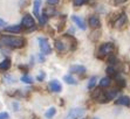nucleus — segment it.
<instances>
[{
    "label": "nucleus",
    "mask_w": 130,
    "mask_h": 119,
    "mask_svg": "<svg viewBox=\"0 0 130 119\" xmlns=\"http://www.w3.org/2000/svg\"><path fill=\"white\" fill-rule=\"evenodd\" d=\"M21 82L29 84V83H32V82H33V80H32V77H30V76H28V75H24V76L21 77Z\"/></svg>",
    "instance_id": "21"
},
{
    "label": "nucleus",
    "mask_w": 130,
    "mask_h": 119,
    "mask_svg": "<svg viewBox=\"0 0 130 119\" xmlns=\"http://www.w3.org/2000/svg\"><path fill=\"white\" fill-rule=\"evenodd\" d=\"M116 104L118 105H124V106H129L130 105V98L128 96H122L116 101Z\"/></svg>",
    "instance_id": "12"
},
{
    "label": "nucleus",
    "mask_w": 130,
    "mask_h": 119,
    "mask_svg": "<svg viewBox=\"0 0 130 119\" xmlns=\"http://www.w3.org/2000/svg\"><path fill=\"white\" fill-rule=\"evenodd\" d=\"M0 43L11 48H21L25 45V40L22 37H18V36L3 35L0 36Z\"/></svg>",
    "instance_id": "1"
},
{
    "label": "nucleus",
    "mask_w": 130,
    "mask_h": 119,
    "mask_svg": "<svg viewBox=\"0 0 130 119\" xmlns=\"http://www.w3.org/2000/svg\"><path fill=\"white\" fill-rule=\"evenodd\" d=\"M110 84V78L109 77H103L102 80L100 81V86L101 88H107Z\"/></svg>",
    "instance_id": "17"
},
{
    "label": "nucleus",
    "mask_w": 130,
    "mask_h": 119,
    "mask_svg": "<svg viewBox=\"0 0 130 119\" xmlns=\"http://www.w3.org/2000/svg\"><path fill=\"white\" fill-rule=\"evenodd\" d=\"M89 26L91 27V28H99V27L101 26V21L100 19L97 18V16H90L89 18Z\"/></svg>",
    "instance_id": "9"
},
{
    "label": "nucleus",
    "mask_w": 130,
    "mask_h": 119,
    "mask_svg": "<svg viewBox=\"0 0 130 119\" xmlns=\"http://www.w3.org/2000/svg\"><path fill=\"white\" fill-rule=\"evenodd\" d=\"M55 48H56V50L60 51V53H63V51L68 50V47H67V45L62 40H56V41H55Z\"/></svg>",
    "instance_id": "7"
},
{
    "label": "nucleus",
    "mask_w": 130,
    "mask_h": 119,
    "mask_svg": "<svg viewBox=\"0 0 130 119\" xmlns=\"http://www.w3.org/2000/svg\"><path fill=\"white\" fill-rule=\"evenodd\" d=\"M45 77H46V75L43 74L42 71H41V72H40V75H39V76H38V80H39V81H42Z\"/></svg>",
    "instance_id": "27"
},
{
    "label": "nucleus",
    "mask_w": 130,
    "mask_h": 119,
    "mask_svg": "<svg viewBox=\"0 0 130 119\" xmlns=\"http://www.w3.org/2000/svg\"><path fill=\"white\" fill-rule=\"evenodd\" d=\"M22 26H25L26 28H33L35 26V22H34V19L30 16L29 14H26L22 18Z\"/></svg>",
    "instance_id": "6"
},
{
    "label": "nucleus",
    "mask_w": 130,
    "mask_h": 119,
    "mask_svg": "<svg viewBox=\"0 0 130 119\" xmlns=\"http://www.w3.org/2000/svg\"><path fill=\"white\" fill-rule=\"evenodd\" d=\"M6 32H12V33H20L21 32V26L20 25H12V26L5 27Z\"/></svg>",
    "instance_id": "13"
},
{
    "label": "nucleus",
    "mask_w": 130,
    "mask_h": 119,
    "mask_svg": "<svg viewBox=\"0 0 130 119\" xmlns=\"http://www.w3.org/2000/svg\"><path fill=\"white\" fill-rule=\"evenodd\" d=\"M5 25H6V24H5V21H4V20H1V19H0V27L5 26Z\"/></svg>",
    "instance_id": "29"
},
{
    "label": "nucleus",
    "mask_w": 130,
    "mask_h": 119,
    "mask_svg": "<svg viewBox=\"0 0 130 119\" xmlns=\"http://www.w3.org/2000/svg\"><path fill=\"white\" fill-rule=\"evenodd\" d=\"M69 71L72 74H83L86 71V68L83 66H72L69 68Z\"/></svg>",
    "instance_id": "10"
},
{
    "label": "nucleus",
    "mask_w": 130,
    "mask_h": 119,
    "mask_svg": "<svg viewBox=\"0 0 130 119\" xmlns=\"http://www.w3.org/2000/svg\"><path fill=\"white\" fill-rule=\"evenodd\" d=\"M124 1H127V0H115V4H116V5H118V4L124 3Z\"/></svg>",
    "instance_id": "28"
},
{
    "label": "nucleus",
    "mask_w": 130,
    "mask_h": 119,
    "mask_svg": "<svg viewBox=\"0 0 130 119\" xmlns=\"http://www.w3.org/2000/svg\"><path fill=\"white\" fill-rule=\"evenodd\" d=\"M11 67V61L8 58H5L3 62L0 63V70H7Z\"/></svg>",
    "instance_id": "16"
},
{
    "label": "nucleus",
    "mask_w": 130,
    "mask_h": 119,
    "mask_svg": "<svg viewBox=\"0 0 130 119\" xmlns=\"http://www.w3.org/2000/svg\"><path fill=\"white\" fill-rule=\"evenodd\" d=\"M8 113L6 112H3V113H0V119H8Z\"/></svg>",
    "instance_id": "25"
},
{
    "label": "nucleus",
    "mask_w": 130,
    "mask_h": 119,
    "mask_svg": "<svg viewBox=\"0 0 130 119\" xmlns=\"http://www.w3.org/2000/svg\"><path fill=\"white\" fill-rule=\"evenodd\" d=\"M38 42H39V47H40L41 53L45 54V55L51 54L52 48H51V46H49V43H48V40L46 39V37H39V39H38Z\"/></svg>",
    "instance_id": "2"
},
{
    "label": "nucleus",
    "mask_w": 130,
    "mask_h": 119,
    "mask_svg": "<svg viewBox=\"0 0 130 119\" xmlns=\"http://www.w3.org/2000/svg\"><path fill=\"white\" fill-rule=\"evenodd\" d=\"M48 89H49V91H52V92H60L61 90H62V86H61L59 81L54 80V81H51V82H49Z\"/></svg>",
    "instance_id": "4"
},
{
    "label": "nucleus",
    "mask_w": 130,
    "mask_h": 119,
    "mask_svg": "<svg viewBox=\"0 0 130 119\" xmlns=\"http://www.w3.org/2000/svg\"><path fill=\"white\" fill-rule=\"evenodd\" d=\"M63 81L68 84H76V81L74 77H72V75H66L63 77Z\"/></svg>",
    "instance_id": "19"
},
{
    "label": "nucleus",
    "mask_w": 130,
    "mask_h": 119,
    "mask_svg": "<svg viewBox=\"0 0 130 119\" xmlns=\"http://www.w3.org/2000/svg\"><path fill=\"white\" fill-rule=\"evenodd\" d=\"M88 3V0H74V5L75 6H82Z\"/></svg>",
    "instance_id": "23"
},
{
    "label": "nucleus",
    "mask_w": 130,
    "mask_h": 119,
    "mask_svg": "<svg viewBox=\"0 0 130 119\" xmlns=\"http://www.w3.org/2000/svg\"><path fill=\"white\" fill-rule=\"evenodd\" d=\"M85 113H86V111H85V109H82V107L72 109V110L68 112V114L66 116V119H79V118H81Z\"/></svg>",
    "instance_id": "3"
},
{
    "label": "nucleus",
    "mask_w": 130,
    "mask_h": 119,
    "mask_svg": "<svg viewBox=\"0 0 130 119\" xmlns=\"http://www.w3.org/2000/svg\"><path fill=\"white\" fill-rule=\"evenodd\" d=\"M116 95H117V90L116 89H111V90H109V91H107L106 92L107 101H111V99H114L116 97Z\"/></svg>",
    "instance_id": "14"
},
{
    "label": "nucleus",
    "mask_w": 130,
    "mask_h": 119,
    "mask_svg": "<svg viewBox=\"0 0 130 119\" xmlns=\"http://www.w3.org/2000/svg\"><path fill=\"white\" fill-rule=\"evenodd\" d=\"M40 7H41V0H34L33 12L36 18H40Z\"/></svg>",
    "instance_id": "11"
},
{
    "label": "nucleus",
    "mask_w": 130,
    "mask_h": 119,
    "mask_svg": "<svg viewBox=\"0 0 130 119\" xmlns=\"http://www.w3.org/2000/svg\"><path fill=\"white\" fill-rule=\"evenodd\" d=\"M93 119H99V118H93Z\"/></svg>",
    "instance_id": "30"
},
{
    "label": "nucleus",
    "mask_w": 130,
    "mask_h": 119,
    "mask_svg": "<svg viewBox=\"0 0 130 119\" xmlns=\"http://www.w3.org/2000/svg\"><path fill=\"white\" fill-rule=\"evenodd\" d=\"M125 22H127V15L123 13V14L117 19V21L115 22V27H121V26H123Z\"/></svg>",
    "instance_id": "15"
},
{
    "label": "nucleus",
    "mask_w": 130,
    "mask_h": 119,
    "mask_svg": "<svg viewBox=\"0 0 130 119\" xmlns=\"http://www.w3.org/2000/svg\"><path fill=\"white\" fill-rule=\"evenodd\" d=\"M72 20L74 21V22L76 24V26L79 27V28H81L82 30L86 29V24H85V21L82 20L80 16H76V15H72Z\"/></svg>",
    "instance_id": "8"
},
{
    "label": "nucleus",
    "mask_w": 130,
    "mask_h": 119,
    "mask_svg": "<svg viewBox=\"0 0 130 119\" xmlns=\"http://www.w3.org/2000/svg\"><path fill=\"white\" fill-rule=\"evenodd\" d=\"M55 113H56L55 107H51V109L47 110V112L45 113V116H46V118H53V117L55 116Z\"/></svg>",
    "instance_id": "18"
},
{
    "label": "nucleus",
    "mask_w": 130,
    "mask_h": 119,
    "mask_svg": "<svg viewBox=\"0 0 130 119\" xmlns=\"http://www.w3.org/2000/svg\"><path fill=\"white\" fill-rule=\"evenodd\" d=\"M59 1H60V0H47V3H48L49 5H58Z\"/></svg>",
    "instance_id": "26"
},
{
    "label": "nucleus",
    "mask_w": 130,
    "mask_h": 119,
    "mask_svg": "<svg viewBox=\"0 0 130 119\" xmlns=\"http://www.w3.org/2000/svg\"><path fill=\"white\" fill-rule=\"evenodd\" d=\"M47 18H48V16H47V15L43 13V14L39 18V19H40V25H45L46 22H47Z\"/></svg>",
    "instance_id": "24"
},
{
    "label": "nucleus",
    "mask_w": 130,
    "mask_h": 119,
    "mask_svg": "<svg viewBox=\"0 0 130 119\" xmlns=\"http://www.w3.org/2000/svg\"><path fill=\"white\" fill-rule=\"evenodd\" d=\"M107 72H108L109 76H112V77H116L117 76V72H116V70L112 67H108L107 68Z\"/></svg>",
    "instance_id": "20"
},
{
    "label": "nucleus",
    "mask_w": 130,
    "mask_h": 119,
    "mask_svg": "<svg viewBox=\"0 0 130 119\" xmlns=\"http://www.w3.org/2000/svg\"><path fill=\"white\" fill-rule=\"evenodd\" d=\"M96 77H91L90 81H89V83H88V89H93L95 86V84H96Z\"/></svg>",
    "instance_id": "22"
},
{
    "label": "nucleus",
    "mask_w": 130,
    "mask_h": 119,
    "mask_svg": "<svg viewBox=\"0 0 130 119\" xmlns=\"http://www.w3.org/2000/svg\"><path fill=\"white\" fill-rule=\"evenodd\" d=\"M112 50H114L112 43H103L100 47V55H109Z\"/></svg>",
    "instance_id": "5"
}]
</instances>
